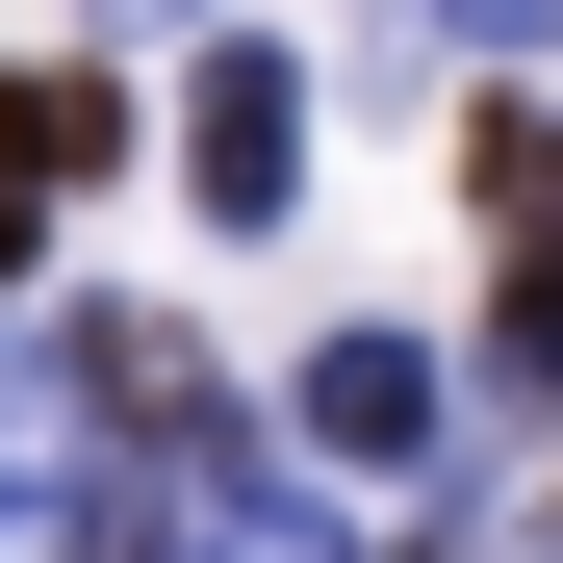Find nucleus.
<instances>
[{"label": "nucleus", "mask_w": 563, "mask_h": 563, "mask_svg": "<svg viewBox=\"0 0 563 563\" xmlns=\"http://www.w3.org/2000/svg\"><path fill=\"white\" fill-rule=\"evenodd\" d=\"M52 179H103V77H26V129H0V206H52Z\"/></svg>", "instance_id": "1"}, {"label": "nucleus", "mask_w": 563, "mask_h": 563, "mask_svg": "<svg viewBox=\"0 0 563 563\" xmlns=\"http://www.w3.org/2000/svg\"><path fill=\"white\" fill-rule=\"evenodd\" d=\"M282 154H308V129H282V77H206V206H282Z\"/></svg>", "instance_id": "2"}]
</instances>
